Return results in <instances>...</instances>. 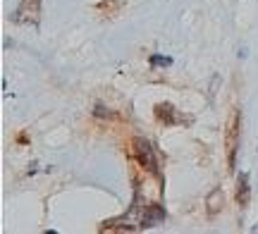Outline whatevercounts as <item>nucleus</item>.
<instances>
[{
  "label": "nucleus",
  "mask_w": 258,
  "mask_h": 234,
  "mask_svg": "<svg viewBox=\"0 0 258 234\" xmlns=\"http://www.w3.org/2000/svg\"><path fill=\"white\" fill-rule=\"evenodd\" d=\"M239 134H241V115L234 110L230 120V129H227V158H230V168L234 170L237 165V148H239Z\"/></svg>",
  "instance_id": "1"
},
{
  "label": "nucleus",
  "mask_w": 258,
  "mask_h": 234,
  "mask_svg": "<svg viewBox=\"0 0 258 234\" xmlns=\"http://www.w3.org/2000/svg\"><path fill=\"white\" fill-rule=\"evenodd\" d=\"M134 155H137V160H139V165H141V168H146L148 172H158V163H156L153 146H151L144 136H137V139H134Z\"/></svg>",
  "instance_id": "2"
},
{
  "label": "nucleus",
  "mask_w": 258,
  "mask_h": 234,
  "mask_svg": "<svg viewBox=\"0 0 258 234\" xmlns=\"http://www.w3.org/2000/svg\"><path fill=\"white\" fill-rule=\"evenodd\" d=\"M251 201V187H249V175L241 172L239 179H237V203L241 208H246Z\"/></svg>",
  "instance_id": "3"
},
{
  "label": "nucleus",
  "mask_w": 258,
  "mask_h": 234,
  "mask_svg": "<svg viewBox=\"0 0 258 234\" xmlns=\"http://www.w3.org/2000/svg\"><path fill=\"white\" fill-rule=\"evenodd\" d=\"M165 217V210L160 206H148L146 213L141 215V222H139V227H153L156 222H160Z\"/></svg>",
  "instance_id": "4"
},
{
  "label": "nucleus",
  "mask_w": 258,
  "mask_h": 234,
  "mask_svg": "<svg viewBox=\"0 0 258 234\" xmlns=\"http://www.w3.org/2000/svg\"><path fill=\"white\" fill-rule=\"evenodd\" d=\"M156 115L160 122H165V124H177V122H182V117H177L175 115V108L170 103H160L156 105Z\"/></svg>",
  "instance_id": "5"
},
{
  "label": "nucleus",
  "mask_w": 258,
  "mask_h": 234,
  "mask_svg": "<svg viewBox=\"0 0 258 234\" xmlns=\"http://www.w3.org/2000/svg\"><path fill=\"white\" fill-rule=\"evenodd\" d=\"M225 203V194H222V189H213L211 196H208V213H218Z\"/></svg>",
  "instance_id": "6"
},
{
  "label": "nucleus",
  "mask_w": 258,
  "mask_h": 234,
  "mask_svg": "<svg viewBox=\"0 0 258 234\" xmlns=\"http://www.w3.org/2000/svg\"><path fill=\"white\" fill-rule=\"evenodd\" d=\"M151 65H153V67H167V65H172V57H160V55H151Z\"/></svg>",
  "instance_id": "7"
},
{
  "label": "nucleus",
  "mask_w": 258,
  "mask_h": 234,
  "mask_svg": "<svg viewBox=\"0 0 258 234\" xmlns=\"http://www.w3.org/2000/svg\"><path fill=\"white\" fill-rule=\"evenodd\" d=\"M93 115H96V117H108V110H105V108H103V105H96V110H93Z\"/></svg>",
  "instance_id": "8"
}]
</instances>
